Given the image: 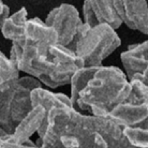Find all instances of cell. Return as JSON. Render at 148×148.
Instances as JSON below:
<instances>
[{
    "mask_svg": "<svg viewBox=\"0 0 148 148\" xmlns=\"http://www.w3.org/2000/svg\"><path fill=\"white\" fill-rule=\"evenodd\" d=\"M10 16V8L7 4H4L2 1H0V31L2 29L5 19Z\"/></svg>",
    "mask_w": 148,
    "mask_h": 148,
    "instance_id": "d6986e66",
    "label": "cell"
},
{
    "mask_svg": "<svg viewBox=\"0 0 148 148\" xmlns=\"http://www.w3.org/2000/svg\"><path fill=\"white\" fill-rule=\"evenodd\" d=\"M19 78V71L0 51V85Z\"/></svg>",
    "mask_w": 148,
    "mask_h": 148,
    "instance_id": "9a60e30c",
    "label": "cell"
},
{
    "mask_svg": "<svg viewBox=\"0 0 148 148\" xmlns=\"http://www.w3.org/2000/svg\"><path fill=\"white\" fill-rule=\"evenodd\" d=\"M84 24L90 28L99 25H108L114 30L122 25V21L114 7V1H92L88 0L83 3Z\"/></svg>",
    "mask_w": 148,
    "mask_h": 148,
    "instance_id": "52a82bcc",
    "label": "cell"
},
{
    "mask_svg": "<svg viewBox=\"0 0 148 148\" xmlns=\"http://www.w3.org/2000/svg\"><path fill=\"white\" fill-rule=\"evenodd\" d=\"M131 92L126 73L117 67L102 66L79 93L76 106L82 111L90 110L92 116L108 118L112 110L127 100Z\"/></svg>",
    "mask_w": 148,
    "mask_h": 148,
    "instance_id": "6da1fadb",
    "label": "cell"
},
{
    "mask_svg": "<svg viewBox=\"0 0 148 148\" xmlns=\"http://www.w3.org/2000/svg\"><path fill=\"white\" fill-rule=\"evenodd\" d=\"M27 21L26 8H21L18 11L5 19L1 29L2 36L12 42L23 44L25 41V27Z\"/></svg>",
    "mask_w": 148,
    "mask_h": 148,
    "instance_id": "8fae6325",
    "label": "cell"
},
{
    "mask_svg": "<svg viewBox=\"0 0 148 148\" xmlns=\"http://www.w3.org/2000/svg\"><path fill=\"white\" fill-rule=\"evenodd\" d=\"M23 53V44L21 43H16V42H12V47L10 51V57L9 59L11 60V62L14 64L15 67L18 69V63L22 57Z\"/></svg>",
    "mask_w": 148,
    "mask_h": 148,
    "instance_id": "e0dca14e",
    "label": "cell"
},
{
    "mask_svg": "<svg viewBox=\"0 0 148 148\" xmlns=\"http://www.w3.org/2000/svg\"><path fill=\"white\" fill-rule=\"evenodd\" d=\"M108 118L116 122L122 129L137 127L148 118V106L132 90L127 100L112 110Z\"/></svg>",
    "mask_w": 148,
    "mask_h": 148,
    "instance_id": "8992f818",
    "label": "cell"
},
{
    "mask_svg": "<svg viewBox=\"0 0 148 148\" xmlns=\"http://www.w3.org/2000/svg\"><path fill=\"white\" fill-rule=\"evenodd\" d=\"M46 114L47 113L45 108L40 105L32 108L29 114L19 122L13 134H11L13 140L19 145H23L25 142L30 140L31 135L36 132L38 133V131L40 130L45 120Z\"/></svg>",
    "mask_w": 148,
    "mask_h": 148,
    "instance_id": "30bf717a",
    "label": "cell"
},
{
    "mask_svg": "<svg viewBox=\"0 0 148 148\" xmlns=\"http://www.w3.org/2000/svg\"><path fill=\"white\" fill-rule=\"evenodd\" d=\"M30 99H31L32 108L40 105L45 108L46 113L53 108H57V106L74 108L71 102L70 97H68L64 93H54L49 90L44 89L43 87L32 90L30 93Z\"/></svg>",
    "mask_w": 148,
    "mask_h": 148,
    "instance_id": "7c38bea8",
    "label": "cell"
},
{
    "mask_svg": "<svg viewBox=\"0 0 148 148\" xmlns=\"http://www.w3.org/2000/svg\"><path fill=\"white\" fill-rule=\"evenodd\" d=\"M131 81H138V82H141V83H143L145 86L148 87V67L143 75H135V76L132 77Z\"/></svg>",
    "mask_w": 148,
    "mask_h": 148,
    "instance_id": "ffe728a7",
    "label": "cell"
},
{
    "mask_svg": "<svg viewBox=\"0 0 148 148\" xmlns=\"http://www.w3.org/2000/svg\"><path fill=\"white\" fill-rule=\"evenodd\" d=\"M121 44L118 34L108 25L90 28L83 24L77 36L68 48L73 51L84 62V67L100 68L102 61Z\"/></svg>",
    "mask_w": 148,
    "mask_h": 148,
    "instance_id": "3957f363",
    "label": "cell"
},
{
    "mask_svg": "<svg viewBox=\"0 0 148 148\" xmlns=\"http://www.w3.org/2000/svg\"><path fill=\"white\" fill-rule=\"evenodd\" d=\"M84 67V62L68 47L54 45L45 57L31 63L27 74L51 88L70 84L74 73Z\"/></svg>",
    "mask_w": 148,
    "mask_h": 148,
    "instance_id": "277c9868",
    "label": "cell"
},
{
    "mask_svg": "<svg viewBox=\"0 0 148 148\" xmlns=\"http://www.w3.org/2000/svg\"><path fill=\"white\" fill-rule=\"evenodd\" d=\"M24 148H40V147H38V146H36V147H24Z\"/></svg>",
    "mask_w": 148,
    "mask_h": 148,
    "instance_id": "7402d4cb",
    "label": "cell"
},
{
    "mask_svg": "<svg viewBox=\"0 0 148 148\" xmlns=\"http://www.w3.org/2000/svg\"><path fill=\"white\" fill-rule=\"evenodd\" d=\"M129 82L135 75H143L148 67V40L130 45L120 55Z\"/></svg>",
    "mask_w": 148,
    "mask_h": 148,
    "instance_id": "9c48e42d",
    "label": "cell"
},
{
    "mask_svg": "<svg viewBox=\"0 0 148 148\" xmlns=\"http://www.w3.org/2000/svg\"><path fill=\"white\" fill-rule=\"evenodd\" d=\"M97 70H98V68L83 67L79 70L76 71L74 73L73 76H72L70 82V85H71L70 99L74 108H76V103H77L79 93L86 87V85L88 84V82L92 78L93 74L96 73Z\"/></svg>",
    "mask_w": 148,
    "mask_h": 148,
    "instance_id": "4fadbf2b",
    "label": "cell"
},
{
    "mask_svg": "<svg viewBox=\"0 0 148 148\" xmlns=\"http://www.w3.org/2000/svg\"><path fill=\"white\" fill-rule=\"evenodd\" d=\"M130 84H131V87H132V90L133 92L140 99L144 101L146 105L148 106V87L145 86L143 83L138 81H130ZM137 127H141L143 129H147L148 130V118L143 121L141 125H138Z\"/></svg>",
    "mask_w": 148,
    "mask_h": 148,
    "instance_id": "2e32d148",
    "label": "cell"
},
{
    "mask_svg": "<svg viewBox=\"0 0 148 148\" xmlns=\"http://www.w3.org/2000/svg\"><path fill=\"white\" fill-rule=\"evenodd\" d=\"M7 135H9V134H8L7 132H5V131L2 129V128H0V138H2V137H5Z\"/></svg>",
    "mask_w": 148,
    "mask_h": 148,
    "instance_id": "44dd1931",
    "label": "cell"
},
{
    "mask_svg": "<svg viewBox=\"0 0 148 148\" xmlns=\"http://www.w3.org/2000/svg\"><path fill=\"white\" fill-rule=\"evenodd\" d=\"M24 145H19L13 140L12 135H7L0 138V148H24Z\"/></svg>",
    "mask_w": 148,
    "mask_h": 148,
    "instance_id": "ac0fdd59",
    "label": "cell"
},
{
    "mask_svg": "<svg viewBox=\"0 0 148 148\" xmlns=\"http://www.w3.org/2000/svg\"><path fill=\"white\" fill-rule=\"evenodd\" d=\"M45 24L56 31L58 36V45L68 47L77 36L84 22L74 5L62 3L48 13Z\"/></svg>",
    "mask_w": 148,
    "mask_h": 148,
    "instance_id": "5b68a950",
    "label": "cell"
},
{
    "mask_svg": "<svg viewBox=\"0 0 148 148\" xmlns=\"http://www.w3.org/2000/svg\"><path fill=\"white\" fill-rule=\"evenodd\" d=\"M40 81L32 76H24L0 85V128L9 135L32 110L30 93L41 88Z\"/></svg>",
    "mask_w": 148,
    "mask_h": 148,
    "instance_id": "7a4b0ae2",
    "label": "cell"
},
{
    "mask_svg": "<svg viewBox=\"0 0 148 148\" xmlns=\"http://www.w3.org/2000/svg\"><path fill=\"white\" fill-rule=\"evenodd\" d=\"M114 7L122 24H126L130 29L148 34V3L146 1H114Z\"/></svg>",
    "mask_w": 148,
    "mask_h": 148,
    "instance_id": "ba28073f",
    "label": "cell"
},
{
    "mask_svg": "<svg viewBox=\"0 0 148 148\" xmlns=\"http://www.w3.org/2000/svg\"><path fill=\"white\" fill-rule=\"evenodd\" d=\"M122 133L130 144L136 148H148V130L141 127L123 128Z\"/></svg>",
    "mask_w": 148,
    "mask_h": 148,
    "instance_id": "5bb4252c",
    "label": "cell"
}]
</instances>
